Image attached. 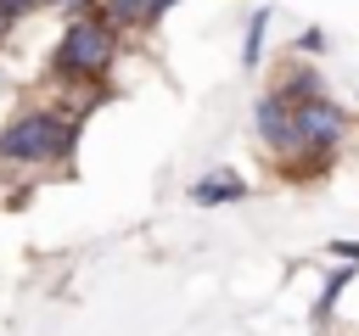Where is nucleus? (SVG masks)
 <instances>
[{"mask_svg":"<svg viewBox=\"0 0 359 336\" xmlns=\"http://www.w3.org/2000/svg\"><path fill=\"white\" fill-rule=\"evenodd\" d=\"M34 6H39V0H6V11H11V17H28Z\"/></svg>","mask_w":359,"mask_h":336,"instance_id":"10","label":"nucleus"},{"mask_svg":"<svg viewBox=\"0 0 359 336\" xmlns=\"http://www.w3.org/2000/svg\"><path fill=\"white\" fill-rule=\"evenodd\" d=\"M331 252H342L348 263H359V241H331Z\"/></svg>","mask_w":359,"mask_h":336,"instance_id":"9","label":"nucleus"},{"mask_svg":"<svg viewBox=\"0 0 359 336\" xmlns=\"http://www.w3.org/2000/svg\"><path fill=\"white\" fill-rule=\"evenodd\" d=\"M252 129H258V140H264L275 157H297V112H292V101H286L280 90L258 95V106H252Z\"/></svg>","mask_w":359,"mask_h":336,"instance_id":"4","label":"nucleus"},{"mask_svg":"<svg viewBox=\"0 0 359 336\" xmlns=\"http://www.w3.org/2000/svg\"><path fill=\"white\" fill-rule=\"evenodd\" d=\"M73 118L50 112V106H34V112H17L6 118L0 129V162L6 168H50V162H67L73 157Z\"/></svg>","mask_w":359,"mask_h":336,"instance_id":"1","label":"nucleus"},{"mask_svg":"<svg viewBox=\"0 0 359 336\" xmlns=\"http://www.w3.org/2000/svg\"><path fill=\"white\" fill-rule=\"evenodd\" d=\"M11 22H17V17H11V11H6V0H0V39L11 34Z\"/></svg>","mask_w":359,"mask_h":336,"instance_id":"11","label":"nucleus"},{"mask_svg":"<svg viewBox=\"0 0 359 336\" xmlns=\"http://www.w3.org/2000/svg\"><path fill=\"white\" fill-rule=\"evenodd\" d=\"M292 112H297V157H309L314 168H325L337 157V146L348 140V112L331 95H314V101H303Z\"/></svg>","mask_w":359,"mask_h":336,"instance_id":"3","label":"nucleus"},{"mask_svg":"<svg viewBox=\"0 0 359 336\" xmlns=\"http://www.w3.org/2000/svg\"><path fill=\"white\" fill-rule=\"evenodd\" d=\"M56 6H67V11H79V17L90 11V0H56Z\"/></svg>","mask_w":359,"mask_h":336,"instance_id":"12","label":"nucleus"},{"mask_svg":"<svg viewBox=\"0 0 359 336\" xmlns=\"http://www.w3.org/2000/svg\"><path fill=\"white\" fill-rule=\"evenodd\" d=\"M264 28H269V11H252V22H247V45H241V62H247V67H258V56H264Z\"/></svg>","mask_w":359,"mask_h":336,"instance_id":"7","label":"nucleus"},{"mask_svg":"<svg viewBox=\"0 0 359 336\" xmlns=\"http://www.w3.org/2000/svg\"><path fill=\"white\" fill-rule=\"evenodd\" d=\"M95 17H107V22L123 34V28H146V22H151V6H146V0H101Z\"/></svg>","mask_w":359,"mask_h":336,"instance_id":"6","label":"nucleus"},{"mask_svg":"<svg viewBox=\"0 0 359 336\" xmlns=\"http://www.w3.org/2000/svg\"><path fill=\"white\" fill-rule=\"evenodd\" d=\"M348 280H353V269H337V274L325 280V291H320V302H314V319H325V314H331V302L342 297V286H348Z\"/></svg>","mask_w":359,"mask_h":336,"instance_id":"8","label":"nucleus"},{"mask_svg":"<svg viewBox=\"0 0 359 336\" xmlns=\"http://www.w3.org/2000/svg\"><path fill=\"white\" fill-rule=\"evenodd\" d=\"M112 62H118V28H112L107 17H95V11L73 17L67 34L56 39V78L101 84V78L112 73Z\"/></svg>","mask_w":359,"mask_h":336,"instance_id":"2","label":"nucleus"},{"mask_svg":"<svg viewBox=\"0 0 359 336\" xmlns=\"http://www.w3.org/2000/svg\"><path fill=\"white\" fill-rule=\"evenodd\" d=\"M236 196H247V185H241L236 174H208V179L191 185V202H196V207H224V202H236Z\"/></svg>","mask_w":359,"mask_h":336,"instance_id":"5","label":"nucleus"}]
</instances>
